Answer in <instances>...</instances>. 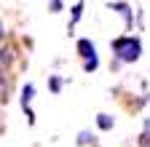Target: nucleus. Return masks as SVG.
Here are the masks:
<instances>
[{"mask_svg":"<svg viewBox=\"0 0 150 147\" xmlns=\"http://www.w3.org/2000/svg\"><path fill=\"white\" fill-rule=\"evenodd\" d=\"M81 16H83V0H78V3L72 6V16H70V22H67V30H70V32L75 30V24L81 22Z\"/></svg>","mask_w":150,"mask_h":147,"instance_id":"nucleus-5","label":"nucleus"},{"mask_svg":"<svg viewBox=\"0 0 150 147\" xmlns=\"http://www.w3.org/2000/svg\"><path fill=\"white\" fill-rule=\"evenodd\" d=\"M97 126L102 128V131H110V128L115 126V120H112L110 115H105V113H99V115H97Z\"/></svg>","mask_w":150,"mask_h":147,"instance_id":"nucleus-6","label":"nucleus"},{"mask_svg":"<svg viewBox=\"0 0 150 147\" xmlns=\"http://www.w3.org/2000/svg\"><path fill=\"white\" fill-rule=\"evenodd\" d=\"M51 11H54V13L62 11V0H51Z\"/></svg>","mask_w":150,"mask_h":147,"instance_id":"nucleus-10","label":"nucleus"},{"mask_svg":"<svg viewBox=\"0 0 150 147\" xmlns=\"http://www.w3.org/2000/svg\"><path fill=\"white\" fill-rule=\"evenodd\" d=\"M139 144H142V147H150V120L145 123V131L139 134Z\"/></svg>","mask_w":150,"mask_h":147,"instance_id":"nucleus-7","label":"nucleus"},{"mask_svg":"<svg viewBox=\"0 0 150 147\" xmlns=\"http://www.w3.org/2000/svg\"><path fill=\"white\" fill-rule=\"evenodd\" d=\"M3 35H6V27H3V22H0V40H3Z\"/></svg>","mask_w":150,"mask_h":147,"instance_id":"nucleus-11","label":"nucleus"},{"mask_svg":"<svg viewBox=\"0 0 150 147\" xmlns=\"http://www.w3.org/2000/svg\"><path fill=\"white\" fill-rule=\"evenodd\" d=\"M32 99H35V86H32V83H27V86L22 88V110L27 113V120H30V123H35V113L30 110Z\"/></svg>","mask_w":150,"mask_h":147,"instance_id":"nucleus-3","label":"nucleus"},{"mask_svg":"<svg viewBox=\"0 0 150 147\" xmlns=\"http://www.w3.org/2000/svg\"><path fill=\"white\" fill-rule=\"evenodd\" d=\"M110 48H112V53H115V59L118 62H137L139 56H142V40L139 38H134V35H121V38H115L110 43Z\"/></svg>","mask_w":150,"mask_h":147,"instance_id":"nucleus-1","label":"nucleus"},{"mask_svg":"<svg viewBox=\"0 0 150 147\" xmlns=\"http://www.w3.org/2000/svg\"><path fill=\"white\" fill-rule=\"evenodd\" d=\"M78 56L83 59V70L86 72H94L99 67V59H97V46H94L88 38H81L78 40Z\"/></svg>","mask_w":150,"mask_h":147,"instance_id":"nucleus-2","label":"nucleus"},{"mask_svg":"<svg viewBox=\"0 0 150 147\" xmlns=\"http://www.w3.org/2000/svg\"><path fill=\"white\" fill-rule=\"evenodd\" d=\"M88 142H94V134H88V131H81V134H78V144H88Z\"/></svg>","mask_w":150,"mask_h":147,"instance_id":"nucleus-8","label":"nucleus"},{"mask_svg":"<svg viewBox=\"0 0 150 147\" xmlns=\"http://www.w3.org/2000/svg\"><path fill=\"white\" fill-rule=\"evenodd\" d=\"M48 86H51V91H54V94H59V88H62V80H59V78H51V83H48Z\"/></svg>","mask_w":150,"mask_h":147,"instance_id":"nucleus-9","label":"nucleus"},{"mask_svg":"<svg viewBox=\"0 0 150 147\" xmlns=\"http://www.w3.org/2000/svg\"><path fill=\"white\" fill-rule=\"evenodd\" d=\"M110 11H118V13L123 16L126 27H131V24H134V13H131V8H129L126 3H110Z\"/></svg>","mask_w":150,"mask_h":147,"instance_id":"nucleus-4","label":"nucleus"}]
</instances>
